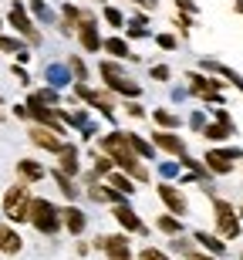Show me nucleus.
<instances>
[{
    "label": "nucleus",
    "mask_w": 243,
    "mask_h": 260,
    "mask_svg": "<svg viewBox=\"0 0 243 260\" xmlns=\"http://www.w3.org/2000/svg\"><path fill=\"white\" fill-rule=\"evenodd\" d=\"M98 145H101V152L112 155V159H115V166H122V169H125L132 179H138V183H149V169L138 162L142 155L132 149V142H128V132H125V135H122V132H108V135H101V142H98Z\"/></svg>",
    "instance_id": "1"
},
{
    "label": "nucleus",
    "mask_w": 243,
    "mask_h": 260,
    "mask_svg": "<svg viewBox=\"0 0 243 260\" xmlns=\"http://www.w3.org/2000/svg\"><path fill=\"white\" fill-rule=\"evenodd\" d=\"M30 223H34V230L38 233H58L64 226V213L54 206L51 200H34L30 203Z\"/></svg>",
    "instance_id": "2"
},
{
    "label": "nucleus",
    "mask_w": 243,
    "mask_h": 260,
    "mask_svg": "<svg viewBox=\"0 0 243 260\" xmlns=\"http://www.w3.org/2000/svg\"><path fill=\"white\" fill-rule=\"evenodd\" d=\"M30 189H27V183H14L7 189V196H4V216L7 220H14V223H20V220H30Z\"/></svg>",
    "instance_id": "3"
},
{
    "label": "nucleus",
    "mask_w": 243,
    "mask_h": 260,
    "mask_svg": "<svg viewBox=\"0 0 243 260\" xmlns=\"http://www.w3.org/2000/svg\"><path fill=\"white\" fill-rule=\"evenodd\" d=\"M98 71H101V78L108 81V88H112V91H118V95H128V98H138V95H142V88H138L132 78L122 75V68H118L115 61H101V68H98Z\"/></svg>",
    "instance_id": "4"
},
{
    "label": "nucleus",
    "mask_w": 243,
    "mask_h": 260,
    "mask_svg": "<svg viewBox=\"0 0 243 260\" xmlns=\"http://www.w3.org/2000/svg\"><path fill=\"white\" fill-rule=\"evenodd\" d=\"M213 213H216V230H220V237L236 240V237H240V220H236V213H233V203H226V200L216 196L213 200Z\"/></svg>",
    "instance_id": "5"
},
{
    "label": "nucleus",
    "mask_w": 243,
    "mask_h": 260,
    "mask_svg": "<svg viewBox=\"0 0 243 260\" xmlns=\"http://www.w3.org/2000/svg\"><path fill=\"white\" fill-rule=\"evenodd\" d=\"M243 159V149H210L206 152V169H213L216 176L233 173V162Z\"/></svg>",
    "instance_id": "6"
},
{
    "label": "nucleus",
    "mask_w": 243,
    "mask_h": 260,
    "mask_svg": "<svg viewBox=\"0 0 243 260\" xmlns=\"http://www.w3.org/2000/svg\"><path fill=\"white\" fill-rule=\"evenodd\" d=\"M78 41H81V48L88 51V54H98V51H105V41H101V34H98V24L91 14H85L78 24Z\"/></svg>",
    "instance_id": "7"
},
{
    "label": "nucleus",
    "mask_w": 243,
    "mask_h": 260,
    "mask_svg": "<svg viewBox=\"0 0 243 260\" xmlns=\"http://www.w3.org/2000/svg\"><path fill=\"white\" fill-rule=\"evenodd\" d=\"M10 27L17 30L20 38L24 41H30V44H41V34L38 30H34V24H30V17H27V10L20 7V4H14V7H10Z\"/></svg>",
    "instance_id": "8"
},
{
    "label": "nucleus",
    "mask_w": 243,
    "mask_h": 260,
    "mask_svg": "<svg viewBox=\"0 0 243 260\" xmlns=\"http://www.w3.org/2000/svg\"><path fill=\"white\" fill-rule=\"evenodd\" d=\"M30 142L38 145V149H48V152H61L68 142H61V132L54 128H44V125H34L30 128Z\"/></svg>",
    "instance_id": "9"
},
{
    "label": "nucleus",
    "mask_w": 243,
    "mask_h": 260,
    "mask_svg": "<svg viewBox=\"0 0 243 260\" xmlns=\"http://www.w3.org/2000/svg\"><path fill=\"white\" fill-rule=\"evenodd\" d=\"M112 216L122 223V230H125V233H146V223L138 220V213L132 210L128 203H118V206H112Z\"/></svg>",
    "instance_id": "10"
},
{
    "label": "nucleus",
    "mask_w": 243,
    "mask_h": 260,
    "mask_svg": "<svg viewBox=\"0 0 243 260\" xmlns=\"http://www.w3.org/2000/svg\"><path fill=\"white\" fill-rule=\"evenodd\" d=\"M75 91H78V98H85V102H88L91 108H98V112H101L105 118H112V115H115V108H112V102H108L105 95H98V91H91L88 85H75Z\"/></svg>",
    "instance_id": "11"
},
{
    "label": "nucleus",
    "mask_w": 243,
    "mask_h": 260,
    "mask_svg": "<svg viewBox=\"0 0 243 260\" xmlns=\"http://www.w3.org/2000/svg\"><path fill=\"white\" fill-rule=\"evenodd\" d=\"M159 200H162L165 206H169V210L176 213V216H186V210H189V206H186V196L179 193L176 186H169V183L159 186Z\"/></svg>",
    "instance_id": "12"
},
{
    "label": "nucleus",
    "mask_w": 243,
    "mask_h": 260,
    "mask_svg": "<svg viewBox=\"0 0 243 260\" xmlns=\"http://www.w3.org/2000/svg\"><path fill=\"white\" fill-rule=\"evenodd\" d=\"M152 142H156L159 149H165L169 155H179V159L186 155V142L179 139V135H172L169 128H162V132H156V135H152Z\"/></svg>",
    "instance_id": "13"
},
{
    "label": "nucleus",
    "mask_w": 243,
    "mask_h": 260,
    "mask_svg": "<svg viewBox=\"0 0 243 260\" xmlns=\"http://www.w3.org/2000/svg\"><path fill=\"white\" fill-rule=\"evenodd\" d=\"M105 253H108V260H132V250H128V237H125V233L105 237Z\"/></svg>",
    "instance_id": "14"
},
{
    "label": "nucleus",
    "mask_w": 243,
    "mask_h": 260,
    "mask_svg": "<svg viewBox=\"0 0 243 260\" xmlns=\"http://www.w3.org/2000/svg\"><path fill=\"white\" fill-rule=\"evenodd\" d=\"M88 196L95 203H112V206H118V203H125V193L122 189H115V186H88Z\"/></svg>",
    "instance_id": "15"
},
{
    "label": "nucleus",
    "mask_w": 243,
    "mask_h": 260,
    "mask_svg": "<svg viewBox=\"0 0 243 260\" xmlns=\"http://www.w3.org/2000/svg\"><path fill=\"white\" fill-rule=\"evenodd\" d=\"M17 176L24 183H38V179H44V166L34 159H17Z\"/></svg>",
    "instance_id": "16"
},
{
    "label": "nucleus",
    "mask_w": 243,
    "mask_h": 260,
    "mask_svg": "<svg viewBox=\"0 0 243 260\" xmlns=\"http://www.w3.org/2000/svg\"><path fill=\"white\" fill-rule=\"evenodd\" d=\"M193 240L199 243L203 250L216 253V257H223V253H226V243L220 240V237H213V233H206V230H196V233H193Z\"/></svg>",
    "instance_id": "17"
},
{
    "label": "nucleus",
    "mask_w": 243,
    "mask_h": 260,
    "mask_svg": "<svg viewBox=\"0 0 243 260\" xmlns=\"http://www.w3.org/2000/svg\"><path fill=\"white\" fill-rule=\"evenodd\" d=\"M61 213H64V226H68V230L75 233V237H78V233H85V226H88V216L78 210V206H68V210H61Z\"/></svg>",
    "instance_id": "18"
},
{
    "label": "nucleus",
    "mask_w": 243,
    "mask_h": 260,
    "mask_svg": "<svg viewBox=\"0 0 243 260\" xmlns=\"http://www.w3.org/2000/svg\"><path fill=\"white\" fill-rule=\"evenodd\" d=\"M24 240H20L17 230H10V226H0V250L4 253H20Z\"/></svg>",
    "instance_id": "19"
},
{
    "label": "nucleus",
    "mask_w": 243,
    "mask_h": 260,
    "mask_svg": "<svg viewBox=\"0 0 243 260\" xmlns=\"http://www.w3.org/2000/svg\"><path fill=\"white\" fill-rule=\"evenodd\" d=\"M203 71H216V75H223V78H226V81H230L233 88H240V91H243V75L230 71L226 64H216V61H203Z\"/></svg>",
    "instance_id": "20"
},
{
    "label": "nucleus",
    "mask_w": 243,
    "mask_h": 260,
    "mask_svg": "<svg viewBox=\"0 0 243 260\" xmlns=\"http://www.w3.org/2000/svg\"><path fill=\"white\" fill-rule=\"evenodd\" d=\"M58 155H61V173L78 176V149H75V145H64Z\"/></svg>",
    "instance_id": "21"
},
{
    "label": "nucleus",
    "mask_w": 243,
    "mask_h": 260,
    "mask_svg": "<svg viewBox=\"0 0 243 260\" xmlns=\"http://www.w3.org/2000/svg\"><path fill=\"white\" fill-rule=\"evenodd\" d=\"M105 51L112 54V58H132V61L138 58V54H132L128 41H122V38H108V41H105Z\"/></svg>",
    "instance_id": "22"
},
{
    "label": "nucleus",
    "mask_w": 243,
    "mask_h": 260,
    "mask_svg": "<svg viewBox=\"0 0 243 260\" xmlns=\"http://www.w3.org/2000/svg\"><path fill=\"white\" fill-rule=\"evenodd\" d=\"M156 226H159L162 233H169V237H179V233H183V216H176V213H169V216H159Z\"/></svg>",
    "instance_id": "23"
},
{
    "label": "nucleus",
    "mask_w": 243,
    "mask_h": 260,
    "mask_svg": "<svg viewBox=\"0 0 243 260\" xmlns=\"http://www.w3.org/2000/svg\"><path fill=\"white\" fill-rule=\"evenodd\" d=\"M128 142H132V149H135L142 159H152V155H156V142H146L138 132H128Z\"/></svg>",
    "instance_id": "24"
},
{
    "label": "nucleus",
    "mask_w": 243,
    "mask_h": 260,
    "mask_svg": "<svg viewBox=\"0 0 243 260\" xmlns=\"http://www.w3.org/2000/svg\"><path fill=\"white\" fill-rule=\"evenodd\" d=\"M203 135L210 139V142H223V139H230V135H233V125H223V122H216V125H206Z\"/></svg>",
    "instance_id": "25"
},
{
    "label": "nucleus",
    "mask_w": 243,
    "mask_h": 260,
    "mask_svg": "<svg viewBox=\"0 0 243 260\" xmlns=\"http://www.w3.org/2000/svg\"><path fill=\"white\" fill-rule=\"evenodd\" d=\"M152 118H156V122H159L162 128H179V115H176V112H165V108H156V112H152Z\"/></svg>",
    "instance_id": "26"
},
{
    "label": "nucleus",
    "mask_w": 243,
    "mask_h": 260,
    "mask_svg": "<svg viewBox=\"0 0 243 260\" xmlns=\"http://www.w3.org/2000/svg\"><path fill=\"white\" fill-rule=\"evenodd\" d=\"M108 183L115 186V189H122V193H135V186H132V176H122V173H108Z\"/></svg>",
    "instance_id": "27"
},
{
    "label": "nucleus",
    "mask_w": 243,
    "mask_h": 260,
    "mask_svg": "<svg viewBox=\"0 0 243 260\" xmlns=\"http://www.w3.org/2000/svg\"><path fill=\"white\" fill-rule=\"evenodd\" d=\"M68 68L75 71V78H78L75 85H85V81H88V68H85V61H81L78 54H71V58H68Z\"/></svg>",
    "instance_id": "28"
},
{
    "label": "nucleus",
    "mask_w": 243,
    "mask_h": 260,
    "mask_svg": "<svg viewBox=\"0 0 243 260\" xmlns=\"http://www.w3.org/2000/svg\"><path fill=\"white\" fill-rule=\"evenodd\" d=\"M54 183L61 186V193L68 196V200H75V196H78V189H75V183L68 179V173H61V169H58V173H54Z\"/></svg>",
    "instance_id": "29"
},
{
    "label": "nucleus",
    "mask_w": 243,
    "mask_h": 260,
    "mask_svg": "<svg viewBox=\"0 0 243 260\" xmlns=\"http://www.w3.org/2000/svg\"><path fill=\"white\" fill-rule=\"evenodd\" d=\"M30 10H34V17L44 20V24H51V20H54V14H51V7L44 4V0H30Z\"/></svg>",
    "instance_id": "30"
},
{
    "label": "nucleus",
    "mask_w": 243,
    "mask_h": 260,
    "mask_svg": "<svg viewBox=\"0 0 243 260\" xmlns=\"http://www.w3.org/2000/svg\"><path fill=\"white\" fill-rule=\"evenodd\" d=\"M48 81H51V85H54V88H61V85H68L71 78L64 75V68H58V64H51V68H48Z\"/></svg>",
    "instance_id": "31"
},
{
    "label": "nucleus",
    "mask_w": 243,
    "mask_h": 260,
    "mask_svg": "<svg viewBox=\"0 0 243 260\" xmlns=\"http://www.w3.org/2000/svg\"><path fill=\"white\" fill-rule=\"evenodd\" d=\"M112 162H115V159H112V155H98L95 152V176H108V173H112Z\"/></svg>",
    "instance_id": "32"
},
{
    "label": "nucleus",
    "mask_w": 243,
    "mask_h": 260,
    "mask_svg": "<svg viewBox=\"0 0 243 260\" xmlns=\"http://www.w3.org/2000/svg\"><path fill=\"white\" fill-rule=\"evenodd\" d=\"M61 118H64V122H68V125L88 128V115H85V112H61Z\"/></svg>",
    "instance_id": "33"
},
{
    "label": "nucleus",
    "mask_w": 243,
    "mask_h": 260,
    "mask_svg": "<svg viewBox=\"0 0 243 260\" xmlns=\"http://www.w3.org/2000/svg\"><path fill=\"white\" fill-rule=\"evenodd\" d=\"M176 250H183L186 253V260H213V257H206V253H199V250H193L186 240H176Z\"/></svg>",
    "instance_id": "34"
},
{
    "label": "nucleus",
    "mask_w": 243,
    "mask_h": 260,
    "mask_svg": "<svg viewBox=\"0 0 243 260\" xmlns=\"http://www.w3.org/2000/svg\"><path fill=\"white\" fill-rule=\"evenodd\" d=\"M105 20L112 27H125V17H122V10H115V7H105Z\"/></svg>",
    "instance_id": "35"
},
{
    "label": "nucleus",
    "mask_w": 243,
    "mask_h": 260,
    "mask_svg": "<svg viewBox=\"0 0 243 260\" xmlns=\"http://www.w3.org/2000/svg\"><path fill=\"white\" fill-rule=\"evenodd\" d=\"M0 51H10V54H14V51H24V44H20V38H0Z\"/></svg>",
    "instance_id": "36"
},
{
    "label": "nucleus",
    "mask_w": 243,
    "mask_h": 260,
    "mask_svg": "<svg viewBox=\"0 0 243 260\" xmlns=\"http://www.w3.org/2000/svg\"><path fill=\"white\" fill-rule=\"evenodd\" d=\"M156 44H159L162 51H176V48H179V41H176L172 34H159V38H156Z\"/></svg>",
    "instance_id": "37"
},
{
    "label": "nucleus",
    "mask_w": 243,
    "mask_h": 260,
    "mask_svg": "<svg viewBox=\"0 0 243 260\" xmlns=\"http://www.w3.org/2000/svg\"><path fill=\"white\" fill-rule=\"evenodd\" d=\"M142 260H169V257H165L162 250H156V247H146V250H142Z\"/></svg>",
    "instance_id": "38"
},
{
    "label": "nucleus",
    "mask_w": 243,
    "mask_h": 260,
    "mask_svg": "<svg viewBox=\"0 0 243 260\" xmlns=\"http://www.w3.org/2000/svg\"><path fill=\"white\" fill-rule=\"evenodd\" d=\"M152 78H156V81H169V68L156 64V68H152Z\"/></svg>",
    "instance_id": "39"
},
{
    "label": "nucleus",
    "mask_w": 243,
    "mask_h": 260,
    "mask_svg": "<svg viewBox=\"0 0 243 260\" xmlns=\"http://www.w3.org/2000/svg\"><path fill=\"white\" fill-rule=\"evenodd\" d=\"M189 125H193L196 132H203V128H206V118H203V112H196V115L189 118Z\"/></svg>",
    "instance_id": "40"
},
{
    "label": "nucleus",
    "mask_w": 243,
    "mask_h": 260,
    "mask_svg": "<svg viewBox=\"0 0 243 260\" xmlns=\"http://www.w3.org/2000/svg\"><path fill=\"white\" fill-rule=\"evenodd\" d=\"M128 115H132V118H142V115H146V108L138 105V102H128Z\"/></svg>",
    "instance_id": "41"
},
{
    "label": "nucleus",
    "mask_w": 243,
    "mask_h": 260,
    "mask_svg": "<svg viewBox=\"0 0 243 260\" xmlns=\"http://www.w3.org/2000/svg\"><path fill=\"white\" fill-rule=\"evenodd\" d=\"M216 122H223V125H233V118H230V112H226V108H216Z\"/></svg>",
    "instance_id": "42"
},
{
    "label": "nucleus",
    "mask_w": 243,
    "mask_h": 260,
    "mask_svg": "<svg viewBox=\"0 0 243 260\" xmlns=\"http://www.w3.org/2000/svg\"><path fill=\"white\" fill-rule=\"evenodd\" d=\"M176 27H179V30H189V27H193V20L186 17V14H183V17H179V14H176Z\"/></svg>",
    "instance_id": "43"
},
{
    "label": "nucleus",
    "mask_w": 243,
    "mask_h": 260,
    "mask_svg": "<svg viewBox=\"0 0 243 260\" xmlns=\"http://www.w3.org/2000/svg\"><path fill=\"white\" fill-rule=\"evenodd\" d=\"M14 75H17V81H20V85H30V78H27V71H24V68H17V64H14Z\"/></svg>",
    "instance_id": "44"
},
{
    "label": "nucleus",
    "mask_w": 243,
    "mask_h": 260,
    "mask_svg": "<svg viewBox=\"0 0 243 260\" xmlns=\"http://www.w3.org/2000/svg\"><path fill=\"white\" fill-rule=\"evenodd\" d=\"M176 173H179V166H176V162H165L162 166V176H176Z\"/></svg>",
    "instance_id": "45"
},
{
    "label": "nucleus",
    "mask_w": 243,
    "mask_h": 260,
    "mask_svg": "<svg viewBox=\"0 0 243 260\" xmlns=\"http://www.w3.org/2000/svg\"><path fill=\"white\" fill-rule=\"evenodd\" d=\"M176 7H183V10H189V14H193L196 4H193V0H176Z\"/></svg>",
    "instance_id": "46"
},
{
    "label": "nucleus",
    "mask_w": 243,
    "mask_h": 260,
    "mask_svg": "<svg viewBox=\"0 0 243 260\" xmlns=\"http://www.w3.org/2000/svg\"><path fill=\"white\" fill-rule=\"evenodd\" d=\"M135 4H142V7H152V10H156V4H159V0H135Z\"/></svg>",
    "instance_id": "47"
},
{
    "label": "nucleus",
    "mask_w": 243,
    "mask_h": 260,
    "mask_svg": "<svg viewBox=\"0 0 243 260\" xmlns=\"http://www.w3.org/2000/svg\"><path fill=\"white\" fill-rule=\"evenodd\" d=\"M233 10H236V14H243V0H236V4H233Z\"/></svg>",
    "instance_id": "48"
}]
</instances>
